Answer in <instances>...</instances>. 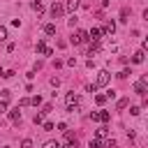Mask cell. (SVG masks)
I'll return each mask as SVG.
<instances>
[{
  "mask_svg": "<svg viewBox=\"0 0 148 148\" xmlns=\"http://www.w3.org/2000/svg\"><path fill=\"white\" fill-rule=\"evenodd\" d=\"M109 81H111V74H109V69H99L97 72V88H104V86H109Z\"/></svg>",
  "mask_w": 148,
  "mask_h": 148,
  "instance_id": "6da1fadb",
  "label": "cell"
},
{
  "mask_svg": "<svg viewBox=\"0 0 148 148\" xmlns=\"http://www.w3.org/2000/svg\"><path fill=\"white\" fill-rule=\"evenodd\" d=\"M69 42H72V44H86V42H88V32H86V30H76V32L69 37Z\"/></svg>",
  "mask_w": 148,
  "mask_h": 148,
  "instance_id": "7a4b0ae2",
  "label": "cell"
},
{
  "mask_svg": "<svg viewBox=\"0 0 148 148\" xmlns=\"http://www.w3.org/2000/svg\"><path fill=\"white\" fill-rule=\"evenodd\" d=\"M146 83H148V76H141V79L134 83V92L143 97V95H146Z\"/></svg>",
  "mask_w": 148,
  "mask_h": 148,
  "instance_id": "3957f363",
  "label": "cell"
},
{
  "mask_svg": "<svg viewBox=\"0 0 148 148\" xmlns=\"http://www.w3.org/2000/svg\"><path fill=\"white\" fill-rule=\"evenodd\" d=\"M62 14H65V7H62L60 2H53V5H51V16L58 18V16H62Z\"/></svg>",
  "mask_w": 148,
  "mask_h": 148,
  "instance_id": "277c9868",
  "label": "cell"
},
{
  "mask_svg": "<svg viewBox=\"0 0 148 148\" xmlns=\"http://www.w3.org/2000/svg\"><path fill=\"white\" fill-rule=\"evenodd\" d=\"M88 39L90 42H99L102 39V28H90L88 30Z\"/></svg>",
  "mask_w": 148,
  "mask_h": 148,
  "instance_id": "5b68a950",
  "label": "cell"
},
{
  "mask_svg": "<svg viewBox=\"0 0 148 148\" xmlns=\"http://www.w3.org/2000/svg\"><path fill=\"white\" fill-rule=\"evenodd\" d=\"M113 32H116V23L113 21H106L104 28H102V35H113Z\"/></svg>",
  "mask_w": 148,
  "mask_h": 148,
  "instance_id": "8992f818",
  "label": "cell"
},
{
  "mask_svg": "<svg viewBox=\"0 0 148 148\" xmlns=\"http://www.w3.org/2000/svg\"><path fill=\"white\" fill-rule=\"evenodd\" d=\"M74 143H76V136H74V132H65V143H62V146H69V148H72Z\"/></svg>",
  "mask_w": 148,
  "mask_h": 148,
  "instance_id": "52a82bcc",
  "label": "cell"
},
{
  "mask_svg": "<svg viewBox=\"0 0 148 148\" xmlns=\"http://www.w3.org/2000/svg\"><path fill=\"white\" fill-rule=\"evenodd\" d=\"M109 118H111V113H109V111H104V109H102V111H97V120H99V123H109Z\"/></svg>",
  "mask_w": 148,
  "mask_h": 148,
  "instance_id": "ba28073f",
  "label": "cell"
},
{
  "mask_svg": "<svg viewBox=\"0 0 148 148\" xmlns=\"http://www.w3.org/2000/svg\"><path fill=\"white\" fill-rule=\"evenodd\" d=\"M9 120H12V123H21V111H18V109L9 111Z\"/></svg>",
  "mask_w": 148,
  "mask_h": 148,
  "instance_id": "9c48e42d",
  "label": "cell"
},
{
  "mask_svg": "<svg viewBox=\"0 0 148 148\" xmlns=\"http://www.w3.org/2000/svg\"><path fill=\"white\" fill-rule=\"evenodd\" d=\"M143 56H146V53H143V49H139V51L132 56V62H143Z\"/></svg>",
  "mask_w": 148,
  "mask_h": 148,
  "instance_id": "30bf717a",
  "label": "cell"
},
{
  "mask_svg": "<svg viewBox=\"0 0 148 148\" xmlns=\"http://www.w3.org/2000/svg\"><path fill=\"white\" fill-rule=\"evenodd\" d=\"M44 32H46L49 37H51V35H56V23H46V25H44Z\"/></svg>",
  "mask_w": 148,
  "mask_h": 148,
  "instance_id": "8fae6325",
  "label": "cell"
},
{
  "mask_svg": "<svg viewBox=\"0 0 148 148\" xmlns=\"http://www.w3.org/2000/svg\"><path fill=\"white\" fill-rule=\"evenodd\" d=\"M76 7H79V0H69L65 9H67V12H76Z\"/></svg>",
  "mask_w": 148,
  "mask_h": 148,
  "instance_id": "7c38bea8",
  "label": "cell"
},
{
  "mask_svg": "<svg viewBox=\"0 0 148 148\" xmlns=\"http://www.w3.org/2000/svg\"><path fill=\"white\" fill-rule=\"evenodd\" d=\"M97 51H99V42H92L90 49H88V56H92V53H97Z\"/></svg>",
  "mask_w": 148,
  "mask_h": 148,
  "instance_id": "4fadbf2b",
  "label": "cell"
},
{
  "mask_svg": "<svg viewBox=\"0 0 148 148\" xmlns=\"http://www.w3.org/2000/svg\"><path fill=\"white\" fill-rule=\"evenodd\" d=\"M32 9H35L37 14H42V12H44V7H42V2H39V0H35V2H32Z\"/></svg>",
  "mask_w": 148,
  "mask_h": 148,
  "instance_id": "5bb4252c",
  "label": "cell"
},
{
  "mask_svg": "<svg viewBox=\"0 0 148 148\" xmlns=\"http://www.w3.org/2000/svg\"><path fill=\"white\" fill-rule=\"evenodd\" d=\"M32 120H35V125H42V123H44V113H42V111H39V113H35V118H32Z\"/></svg>",
  "mask_w": 148,
  "mask_h": 148,
  "instance_id": "9a60e30c",
  "label": "cell"
},
{
  "mask_svg": "<svg viewBox=\"0 0 148 148\" xmlns=\"http://www.w3.org/2000/svg\"><path fill=\"white\" fill-rule=\"evenodd\" d=\"M99 146H102V141H99L97 136H95V139H90V143H88V148H99Z\"/></svg>",
  "mask_w": 148,
  "mask_h": 148,
  "instance_id": "2e32d148",
  "label": "cell"
},
{
  "mask_svg": "<svg viewBox=\"0 0 148 148\" xmlns=\"http://www.w3.org/2000/svg\"><path fill=\"white\" fill-rule=\"evenodd\" d=\"M109 134V127H99L97 130V139H102V136H106Z\"/></svg>",
  "mask_w": 148,
  "mask_h": 148,
  "instance_id": "e0dca14e",
  "label": "cell"
},
{
  "mask_svg": "<svg viewBox=\"0 0 148 148\" xmlns=\"http://www.w3.org/2000/svg\"><path fill=\"white\" fill-rule=\"evenodd\" d=\"M37 51H39V53H44V51H46V44H44V39H39V42H37Z\"/></svg>",
  "mask_w": 148,
  "mask_h": 148,
  "instance_id": "ac0fdd59",
  "label": "cell"
},
{
  "mask_svg": "<svg viewBox=\"0 0 148 148\" xmlns=\"http://www.w3.org/2000/svg\"><path fill=\"white\" fill-rule=\"evenodd\" d=\"M5 39H7V28L0 25V42H5Z\"/></svg>",
  "mask_w": 148,
  "mask_h": 148,
  "instance_id": "d6986e66",
  "label": "cell"
},
{
  "mask_svg": "<svg viewBox=\"0 0 148 148\" xmlns=\"http://www.w3.org/2000/svg\"><path fill=\"white\" fill-rule=\"evenodd\" d=\"M44 148H60V143H58V141H46Z\"/></svg>",
  "mask_w": 148,
  "mask_h": 148,
  "instance_id": "ffe728a7",
  "label": "cell"
},
{
  "mask_svg": "<svg viewBox=\"0 0 148 148\" xmlns=\"http://www.w3.org/2000/svg\"><path fill=\"white\" fill-rule=\"evenodd\" d=\"M67 23H69V28H74V25L79 23V18H76V16H69V18H67Z\"/></svg>",
  "mask_w": 148,
  "mask_h": 148,
  "instance_id": "44dd1931",
  "label": "cell"
},
{
  "mask_svg": "<svg viewBox=\"0 0 148 148\" xmlns=\"http://www.w3.org/2000/svg\"><path fill=\"white\" fill-rule=\"evenodd\" d=\"M30 104H35V106H39V104H42V97H39V95H35V97L30 99Z\"/></svg>",
  "mask_w": 148,
  "mask_h": 148,
  "instance_id": "7402d4cb",
  "label": "cell"
},
{
  "mask_svg": "<svg viewBox=\"0 0 148 148\" xmlns=\"http://www.w3.org/2000/svg\"><path fill=\"white\" fill-rule=\"evenodd\" d=\"M95 102H97V104H104V102H106V95H95Z\"/></svg>",
  "mask_w": 148,
  "mask_h": 148,
  "instance_id": "603a6c76",
  "label": "cell"
},
{
  "mask_svg": "<svg viewBox=\"0 0 148 148\" xmlns=\"http://www.w3.org/2000/svg\"><path fill=\"white\" fill-rule=\"evenodd\" d=\"M127 104H130V99H127V97H123V99H120V102H118V109H125V106H127Z\"/></svg>",
  "mask_w": 148,
  "mask_h": 148,
  "instance_id": "cb8c5ba5",
  "label": "cell"
},
{
  "mask_svg": "<svg viewBox=\"0 0 148 148\" xmlns=\"http://www.w3.org/2000/svg\"><path fill=\"white\" fill-rule=\"evenodd\" d=\"M21 148H32V141H30V139H23V141H21Z\"/></svg>",
  "mask_w": 148,
  "mask_h": 148,
  "instance_id": "d4e9b609",
  "label": "cell"
},
{
  "mask_svg": "<svg viewBox=\"0 0 148 148\" xmlns=\"http://www.w3.org/2000/svg\"><path fill=\"white\" fill-rule=\"evenodd\" d=\"M104 148H118V143H116V141H113V139H109V141H106V143H104Z\"/></svg>",
  "mask_w": 148,
  "mask_h": 148,
  "instance_id": "484cf974",
  "label": "cell"
},
{
  "mask_svg": "<svg viewBox=\"0 0 148 148\" xmlns=\"http://www.w3.org/2000/svg\"><path fill=\"white\" fill-rule=\"evenodd\" d=\"M14 74H16V72H14V69H7V72H2V76H5V79H12V76H14Z\"/></svg>",
  "mask_w": 148,
  "mask_h": 148,
  "instance_id": "4316f807",
  "label": "cell"
},
{
  "mask_svg": "<svg viewBox=\"0 0 148 148\" xmlns=\"http://www.w3.org/2000/svg\"><path fill=\"white\" fill-rule=\"evenodd\" d=\"M42 125H44V130H46V132H51V130H53V123H51V120H46V123H42Z\"/></svg>",
  "mask_w": 148,
  "mask_h": 148,
  "instance_id": "83f0119b",
  "label": "cell"
},
{
  "mask_svg": "<svg viewBox=\"0 0 148 148\" xmlns=\"http://www.w3.org/2000/svg\"><path fill=\"white\" fill-rule=\"evenodd\" d=\"M130 113H132V116H139V113H141V109H139V106H132V109H130Z\"/></svg>",
  "mask_w": 148,
  "mask_h": 148,
  "instance_id": "f1b7e54d",
  "label": "cell"
},
{
  "mask_svg": "<svg viewBox=\"0 0 148 148\" xmlns=\"http://www.w3.org/2000/svg\"><path fill=\"white\" fill-rule=\"evenodd\" d=\"M118 76H120V79H127V76H130V69H123V72H120Z\"/></svg>",
  "mask_w": 148,
  "mask_h": 148,
  "instance_id": "f546056e",
  "label": "cell"
},
{
  "mask_svg": "<svg viewBox=\"0 0 148 148\" xmlns=\"http://www.w3.org/2000/svg\"><path fill=\"white\" fill-rule=\"evenodd\" d=\"M9 97H12V92H9V90H2V99H5V102H7V99H9Z\"/></svg>",
  "mask_w": 148,
  "mask_h": 148,
  "instance_id": "4dcf8cb0",
  "label": "cell"
},
{
  "mask_svg": "<svg viewBox=\"0 0 148 148\" xmlns=\"http://www.w3.org/2000/svg\"><path fill=\"white\" fill-rule=\"evenodd\" d=\"M49 111H53V104H44V111L42 113H49Z\"/></svg>",
  "mask_w": 148,
  "mask_h": 148,
  "instance_id": "1f68e13d",
  "label": "cell"
},
{
  "mask_svg": "<svg viewBox=\"0 0 148 148\" xmlns=\"http://www.w3.org/2000/svg\"><path fill=\"white\" fill-rule=\"evenodd\" d=\"M5 111H7V102L2 99V102H0V113H5Z\"/></svg>",
  "mask_w": 148,
  "mask_h": 148,
  "instance_id": "d6a6232c",
  "label": "cell"
}]
</instances>
